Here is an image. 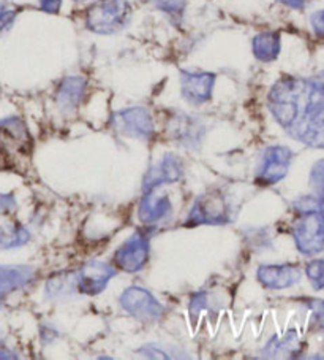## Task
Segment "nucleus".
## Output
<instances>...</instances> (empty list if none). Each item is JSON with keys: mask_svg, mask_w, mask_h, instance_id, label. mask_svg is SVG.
<instances>
[{"mask_svg": "<svg viewBox=\"0 0 324 360\" xmlns=\"http://www.w3.org/2000/svg\"><path fill=\"white\" fill-rule=\"evenodd\" d=\"M292 158H295V153L286 146L277 145L267 148L257 173V183L259 186H272L282 181L288 175Z\"/></svg>", "mask_w": 324, "mask_h": 360, "instance_id": "nucleus-7", "label": "nucleus"}, {"mask_svg": "<svg viewBox=\"0 0 324 360\" xmlns=\"http://www.w3.org/2000/svg\"><path fill=\"white\" fill-rule=\"evenodd\" d=\"M114 276L116 269L113 265L100 262V260H89L76 271L78 292L97 295L102 292Z\"/></svg>", "mask_w": 324, "mask_h": 360, "instance_id": "nucleus-8", "label": "nucleus"}, {"mask_svg": "<svg viewBox=\"0 0 324 360\" xmlns=\"http://www.w3.org/2000/svg\"><path fill=\"white\" fill-rule=\"evenodd\" d=\"M64 0H39V8L48 15L60 13Z\"/></svg>", "mask_w": 324, "mask_h": 360, "instance_id": "nucleus-28", "label": "nucleus"}, {"mask_svg": "<svg viewBox=\"0 0 324 360\" xmlns=\"http://www.w3.org/2000/svg\"><path fill=\"white\" fill-rule=\"evenodd\" d=\"M301 352V340L296 330L286 332L283 337H274L261 351V357L280 359V357H296Z\"/></svg>", "mask_w": 324, "mask_h": 360, "instance_id": "nucleus-18", "label": "nucleus"}, {"mask_svg": "<svg viewBox=\"0 0 324 360\" xmlns=\"http://www.w3.org/2000/svg\"><path fill=\"white\" fill-rule=\"evenodd\" d=\"M184 176V164L176 154L166 153L157 165L149 169L142 183V192H149L160 188L163 184L177 183Z\"/></svg>", "mask_w": 324, "mask_h": 360, "instance_id": "nucleus-11", "label": "nucleus"}, {"mask_svg": "<svg viewBox=\"0 0 324 360\" xmlns=\"http://www.w3.org/2000/svg\"><path fill=\"white\" fill-rule=\"evenodd\" d=\"M297 219L291 233L299 252L315 256L324 250V200L320 197H302L292 203Z\"/></svg>", "mask_w": 324, "mask_h": 360, "instance_id": "nucleus-1", "label": "nucleus"}, {"mask_svg": "<svg viewBox=\"0 0 324 360\" xmlns=\"http://www.w3.org/2000/svg\"><path fill=\"white\" fill-rule=\"evenodd\" d=\"M111 126H113L121 135L128 139L149 141L155 135L154 117L149 110L142 107H132L116 111L111 116Z\"/></svg>", "mask_w": 324, "mask_h": 360, "instance_id": "nucleus-4", "label": "nucleus"}, {"mask_svg": "<svg viewBox=\"0 0 324 360\" xmlns=\"http://www.w3.org/2000/svg\"><path fill=\"white\" fill-rule=\"evenodd\" d=\"M72 2H74V4H90L92 2V0H72Z\"/></svg>", "mask_w": 324, "mask_h": 360, "instance_id": "nucleus-32", "label": "nucleus"}, {"mask_svg": "<svg viewBox=\"0 0 324 360\" xmlns=\"http://www.w3.org/2000/svg\"><path fill=\"white\" fill-rule=\"evenodd\" d=\"M30 241V232L20 224L0 226V251L11 250L27 245Z\"/></svg>", "mask_w": 324, "mask_h": 360, "instance_id": "nucleus-21", "label": "nucleus"}, {"mask_svg": "<svg viewBox=\"0 0 324 360\" xmlns=\"http://www.w3.org/2000/svg\"><path fill=\"white\" fill-rule=\"evenodd\" d=\"M16 210V200L10 194H0V214H10Z\"/></svg>", "mask_w": 324, "mask_h": 360, "instance_id": "nucleus-29", "label": "nucleus"}, {"mask_svg": "<svg viewBox=\"0 0 324 360\" xmlns=\"http://www.w3.org/2000/svg\"><path fill=\"white\" fill-rule=\"evenodd\" d=\"M138 2L151 4L154 8H157L171 20H182L187 10V0H138Z\"/></svg>", "mask_w": 324, "mask_h": 360, "instance_id": "nucleus-22", "label": "nucleus"}, {"mask_svg": "<svg viewBox=\"0 0 324 360\" xmlns=\"http://www.w3.org/2000/svg\"><path fill=\"white\" fill-rule=\"evenodd\" d=\"M76 288V271H62L53 275L46 283V297L49 299H59L68 294H73Z\"/></svg>", "mask_w": 324, "mask_h": 360, "instance_id": "nucleus-20", "label": "nucleus"}, {"mask_svg": "<svg viewBox=\"0 0 324 360\" xmlns=\"http://www.w3.org/2000/svg\"><path fill=\"white\" fill-rule=\"evenodd\" d=\"M310 311L313 313V318L316 321H324V300H307Z\"/></svg>", "mask_w": 324, "mask_h": 360, "instance_id": "nucleus-30", "label": "nucleus"}, {"mask_svg": "<svg viewBox=\"0 0 324 360\" xmlns=\"http://www.w3.org/2000/svg\"><path fill=\"white\" fill-rule=\"evenodd\" d=\"M277 2L290 10L301 11V10L307 8V5L311 2V0H277Z\"/></svg>", "mask_w": 324, "mask_h": 360, "instance_id": "nucleus-31", "label": "nucleus"}, {"mask_svg": "<svg viewBox=\"0 0 324 360\" xmlns=\"http://www.w3.org/2000/svg\"><path fill=\"white\" fill-rule=\"evenodd\" d=\"M171 129V136L179 141H182L184 145H193V143H198L199 139L203 136V130L199 127V122H196L193 117L179 115L173 120L170 124Z\"/></svg>", "mask_w": 324, "mask_h": 360, "instance_id": "nucleus-19", "label": "nucleus"}, {"mask_svg": "<svg viewBox=\"0 0 324 360\" xmlns=\"http://www.w3.org/2000/svg\"><path fill=\"white\" fill-rule=\"evenodd\" d=\"M2 343H4V333L0 332V345H2Z\"/></svg>", "mask_w": 324, "mask_h": 360, "instance_id": "nucleus-33", "label": "nucleus"}, {"mask_svg": "<svg viewBox=\"0 0 324 360\" xmlns=\"http://www.w3.org/2000/svg\"><path fill=\"white\" fill-rule=\"evenodd\" d=\"M305 275L315 290L324 289V259H315L305 266Z\"/></svg>", "mask_w": 324, "mask_h": 360, "instance_id": "nucleus-23", "label": "nucleus"}, {"mask_svg": "<svg viewBox=\"0 0 324 360\" xmlns=\"http://www.w3.org/2000/svg\"><path fill=\"white\" fill-rule=\"evenodd\" d=\"M259 284L271 290H282L292 288L302 278V270L295 264L261 265L257 270Z\"/></svg>", "mask_w": 324, "mask_h": 360, "instance_id": "nucleus-12", "label": "nucleus"}, {"mask_svg": "<svg viewBox=\"0 0 324 360\" xmlns=\"http://www.w3.org/2000/svg\"><path fill=\"white\" fill-rule=\"evenodd\" d=\"M310 186H311V189H313L315 195L324 200V159L318 160V162L311 167Z\"/></svg>", "mask_w": 324, "mask_h": 360, "instance_id": "nucleus-24", "label": "nucleus"}, {"mask_svg": "<svg viewBox=\"0 0 324 360\" xmlns=\"http://www.w3.org/2000/svg\"><path fill=\"white\" fill-rule=\"evenodd\" d=\"M286 134H290L292 139L304 145L324 150V111L297 124Z\"/></svg>", "mask_w": 324, "mask_h": 360, "instance_id": "nucleus-16", "label": "nucleus"}, {"mask_svg": "<svg viewBox=\"0 0 324 360\" xmlns=\"http://www.w3.org/2000/svg\"><path fill=\"white\" fill-rule=\"evenodd\" d=\"M149 254H151L149 235L138 231L117 248L113 257V264L122 271L136 273L141 271L147 265Z\"/></svg>", "mask_w": 324, "mask_h": 360, "instance_id": "nucleus-6", "label": "nucleus"}, {"mask_svg": "<svg viewBox=\"0 0 324 360\" xmlns=\"http://www.w3.org/2000/svg\"><path fill=\"white\" fill-rule=\"evenodd\" d=\"M318 77H321V78H323V79H324V70H323V72H321V73H318Z\"/></svg>", "mask_w": 324, "mask_h": 360, "instance_id": "nucleus-34", "label": "nucleus"}, {"mask_svg": "<svg viewBox=\"0 0 324 360\" xmlns=\"http://www.w3.org/2000/svg\"><path fill=\"white\" fill-rule=\"evenodd\" d=\"M140 354H142V356H146L149 359H177V357H182V356H179V354H174L173 349L168 351L165 346H160V345L142 346L140 349Z\"/></svg>", "mask_w": 324, "mask_h": 360, "instance_id": "nucleus-25", "label": "nucleus"}, {"mask_svg": "<svg viewBox=\"0 0 324 360\" xmlns=\"http://www.w3.org/2000/svg\"><path fill=\"white\" fill-rule=\"evenodd\" d=\"M173 213V203L168 195H158L154 191L142 194L138 207V218L146 227H154L160 221L170 218Z\"/></svg>", "mask_w": 324, "mask_h": 360, "instance_id": "nucleus-13", "label": "nucleus"}, {"mask_svg": "<svg viewBox=\"0 0 324 360\" xmlns=\"http://www.w3.org/2000/svg\"><path fill=\"white\" fill-rule=\"evenodd\" d=\"M132 20V0H92L84 10V27L97 35L119 34Z\"/></svg>", "mask_w": 324, "mask_h": 360, "instance_id": "nucleus-2", "label": "nucleus"}, {"mask_svg": "<svg viewBox=\"0 0 324 360\" xmlns=\"http://www.w3.org/2000/svg\"><path fill=\"white\" fill-rule=\"evenodd\" d=\"M215 75L210 72H182L180 73V92L190 105L208 103L214 92Z\"/></svg>", "mask_w": 324, "mask_h": 360, "instance_id": "nucleus-9", "label": "nucleus"}, {"mask_svg": "<svg viewBox=\"0 0 324 360\" xmlns=\"http://www.w3.org/2000/svg\"><path fill=\"white\" fill-rule=\"evenodd\" d=\"M35 279V269L30 265H0V300L27 288Z\"/></svg>", "mask_w": 324, "mask_h": 360, "instance_id": "nucleus-15", "label": "nucleus"}, {"mask_svg": "<svg viewBox=\"0 0 324 360\" xmlns=\"http://www.w3.org/2000/svg\"><path fill=\"white\" fill-rule=\"evenodd\" d=\"M87 91L86 78L73 75L60 79V83L55 89V103L64 111H76L83 103Z\"/></svg>", "mask_w": 324, "mask_h": 360, "instance_id": "nucleus-14", "label": "nucleus"}, {"mask_svg": "<svg viewBox=\"0 0 324 360\" xmlns=\"http://www.w3.org/2000/svg\"><path fill=\"white\" fill-rule=\"evenodd\" d=\"M32 139L20 117H7L0 121V151L11 154H29Z\"/></svg>", "mask_w": 324, "mask_h": 360, "instance_id": "nucleus-10", "label": "nucleus"}, {"mask_svg": "<svg viewBox=\"0 0 324 360\" xmlns=\"http://www.w3.org/2000/svg\"><path fill=\"white\" fill-rule=\"evenodd\" d=\"M231 210L225 195L219 192H208L196 198L195 205L190 210L189 218L185 219V226H222L228 224L231 218Z\"/></svg>", "mask_w": 324, "mask_h": 360, "instance_id": "nucleus-3", "label": "nucleus"}, {"mask_svg": "<svg viewBox=\"0 0 324 360\" xmlns=\"http://www.w3.org/2000/svg\"><path fill=\"white\" fill-rule=\"evenodd\" d=\"M18 16V10L10 7L7 2H0V35L7 32L13 26Z\"/></svg>", "mask_w": 324, "mask_h": 360, "instance_id": "nucleus-26", "label": "nucleus"}, {"mask_svg": "<svg viewBox=\"0 0 324 360\" xmlns=\"http://www.w3.org/2000/svg\"><path fill=\"white\" fill-rule=\"evenodd\" d=\"M310 27L315 37L324 40V8L316 10L310 15Z\"/></svg>", "mask_w": 324, "mask_h": 360, "instance_id": "nucleus-27", "label": "nucleus"}, {"mask_svg": "<svg viewBox=\"0 0 324 360\" xmlns=\"http://www.w3.org/2000/svg\"><path fill=\"white\" fill-rule=\"evenodd\" d=\"M280 51H282V39H280L278 32L264 30L252 39V53L255 59L259 62L269 64V62L277 60Z\"/></svg>", "mask_w": 324, "mask_h": 360, "instance_id": "nucleus-17", "label": "nucleus"}, {"mask_svg": "<svg viewBox=\"0 0 324 360\" xmlns=\"http://www.w3.org/2000/svg\"><path fill=\"white\" fill-rule=\"evenodd\" d=\"M121 307L142 322H157L165 314V308L147 289L140 285H132L121 295Z\"/></svg>", "mask_w": 324, "mask_h": 360, "instance_id": "nucleus-5", "label": "nucleus"}]
</instances>
